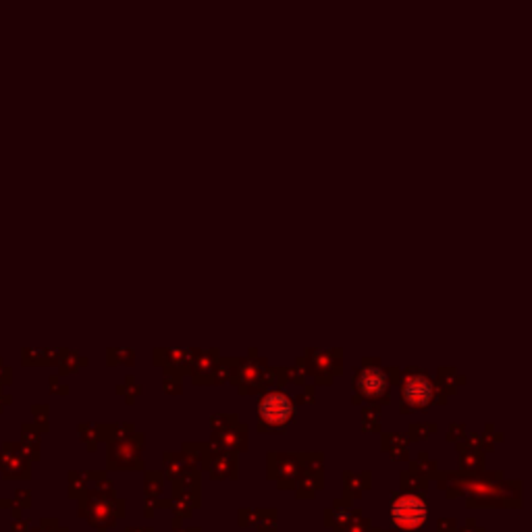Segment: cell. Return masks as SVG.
<instances>
[{
	"mask_svg": "<svg viewBox=\"0 0 532 532\" xmlns=\"http://www.w3.org/2000/svg\"><path fill=\"white\" fill-rule=\"evenodd\" d=\"M428 516V505L422 495L406 493L395 497L391 503V520L397 528L406 532H416L424 526Z\"/></svg>",
	"mask_w": 532,
	"mask_h": 532,
	"instance_id": "obj_1",
	"label": "cell"
},
{
	"mask_svg": "<svg viewBox=\"0 0 532 532\" xmlns=\"http://www.w3.org/2000/svg\"><path fill=\"white\" fill-rule=\"evenodd\" d=\"M293 414V402L285 391H268L258 402V418L260 424L268 428H281L291 420Z\"/></svg>",
	"mask_w": 532,
	"mask_h": 532,
	"instance_id": "obj_2",
	"label": "cell"
},
{
	"mask_svg": "<svg viewBox=\"0 0 532 532\" xmlns=\"http://www.w3.org/2000/svg\"><path fill=\"white\" fill-rule=\"evenodd\" d=\"M432 383L424 374H410L402 385V400L408 408H426L432 402Z\"/></svg>",
	"mask_w": 532,
	"mask_h": 532,
	"instance_id": "obj_3",
	"label": "cell"
},
{
	"mask_svg": "<svg viewBox=\"0 0 532 532\" xmlns=\"http://www.w3.org/2000/svg\"><path fill=\"white\" fill-rule=\"evenodd\" d=\"M356 387L364 397H370V400L381 397L387 393V376L378 368H366L358 374Z\"/></svg>",
	"mask_w": 532,
	"mask_h": 532,
	"instance_id": "obj_4",
	"label": "cell"
}]
</instances>
